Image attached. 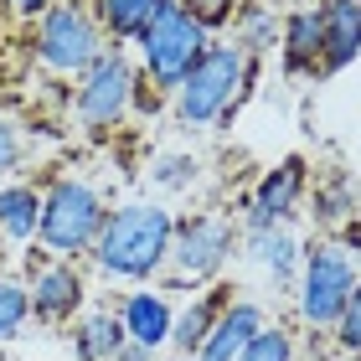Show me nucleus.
Returning <instances> with one entry per match:
<instances>
[{"label": "nucleus", "instance_id": "obj_1", "mask_svg": "<svg viewBox=\"0 0 361 361\" xmlns=\"http://www.w3.org/2000/svg\"><path fill=\"white\" fill-rule=\"evenodd\" d=\"M171 233H176L171 207H160V202H124V207H114L104 217V227H98L88 253H93L98 274L145 284V279H155L160 269H166Z\"/></svg>", "mask_w": 361, "mask_h": 361}, {"label": "nucleus", "instance_id": "obj_2", "mask_svg": "<svg viewBox=\"0 0 361 361\" xmlns=\"http://www.w3.org/2000/svg\"><path fill=\"white\" fill-rule=\"evenodd\" d=\"M104 217H109V207H104V196H98V186H88V180H78V176H62L42 191L37 243L52 258H73L78 264V253L93 248Z\"/></svg>", "mask_w": 361, "mask_h": 361}, {"label": "nucleus", "instance_id": "obj_3", "mask_svg": "<svg viewBox=\"0 0 361 361\" xmlns=\"http://www.w3.org/2000/svg\"><path fill=\"white\" fill-rule=\"evenodd\" d=\"M135 47H140V62H145V73H150V83L176 93L180 78L196 68V57L212 47V31L196 21L180 0H166V6L150 16V26L135 37Z\"/></svg>", "mask_w": 361, "mask_h": 361}, {"label": "nucleus", "instance_id": "obj_4", "mask_svg": "<svg viewBox=\"0 0 361 361\" xmlns=\"http://www.w3.org/2000/svg\"><path fill=\"white\" fill-rule=\"evenodd\" d=\"M356 253L346 243L325 238L300 258V279H294V294H300V320L310 331H336L341 310H346L351 289H356Z\"/></svg>", "mask_w": 361, "mask_h": 361}, {"label": "nucleus", "instance_id": "obj_5", "mask_svg": "<svg viewBox=\"0 0 361 361\" xmlns=\"http://www.w3.org/2000/svg\"><path fill=\"white\" fill-rule=\"evenodd\" d=\"M31 47H37V62L57 78H83L93 62L109 52L104 26H98L93 11L78 6V0H52V6L37 16V42Z\"/></svg>", "mask_w": 361, "mask_h": 361}, {"label": "nucleus", "instance_id": "obj_6", "mask_svg": "<svg viewBox=\"0 0 361 361\" xmlns=\"http://www.w3.org/2000/svg\"><path fill=\"white\" fill-rule=\"evenodd\" d=\"M243 78H248V57H243L233 42H212L207 52L196 57V68L180 78V88H176L180 124H217V119H227V109H233L238 93H243Z\"/></svg>", "mask_w": 361, "mask_h": 361}, {"label": "nucleus", "instance_id": "obj_7", "mask_svg": "<svg viewBox=\"0 0 361 361\" xmlns=\"http://www.w3.org/2000/svg\"><path fill=\"white\" fill-rule=\"evenodd\" d=\"M135 93H140V68L119 52V47H109V52L78 78L73 109H78V119H83V129H114L129 114Z\"/></svg>", "mask_w": 361, "mask_h": 361}, {"label": "nucleus", "instance_id": "obj_8", "mask_svg": "<svg viewBox=\"0 0 361 361\" xmlns=\"http://www.w3.org/2000/svg\"><path fill=\"white\" fill-rule=\"evenodd\" d=\"M233 222L227 217H186L176 222L171 233V274L180 279V284H207L212 274H222L227 253H233Z\"/></svg>", "mask_w": 361, "mask_h": 361}, {"label": "nucleus", "instance_id": "obj_9", "mask_svg": "<svg viewBox=\"0 0 361 361\" xmlns=\"http://www.w3.org/2000/svg\"><path fill=\"white\" fill-rule=\"evenodd\" d=\"M31 320H47V325H68L78 320V310H83V269L73 264V258H52V264H42L37 274H31Z\"/></svg>", "mask_w": 361, "mask_h": 361}, {"label": "nucleus", "instance_id": "obj_10", "mask_svg": "<svg viewBox=\"0 0 361 361\" xmlns=\"http://www.w3.org/2000/svg\"><path fill=\"white\" fill-rule=\"evenodd\" d=\"M305 196V160L289 155L279 160L274 171H264V180L248 196V233H264V227H289V217L300 212Z\"/></svg>", "mask_w": 361, "mask_h": 361}, {"label": "nucleus", "instance_id": "obj_11", "mask_svg": "<svg viewBox=\"0 0 361 361\" xmlns=\"http://www.w3.org/2000/svg\"><path fill=\"white\" fill-rule=\"evenodd\" d=\"M361 57V0L320 6V73H341Z\"/></svg>", "mask_w": 361, "mask_h": 361}, {"label": "nucleus", "instance_id": "obj_12", "mask_svg": "<svg viewBox=\"0 0 361 361\" xmlns=\"http://www.w3.org/2000/svg\"><path fill=\"white\" fill-rule=\"evenodd\" d=\"M269 325L264 305L258 300H227V310L217 315V325H212V336L202 341V351H196V361H238L243 346Z\"/></svg>", "mask_w": 361, "mask_h": 361}, {"label": "nucleus", "instance_id": "obj_13", "mask_svg": "<svg viewBox=\"0 0 361 361\" xmlns=\"http://www.w3.org/2000/svg\"><path fill=\"white\" fill-rule=\"evenodd\" d=\"M171 320H176V310H171V300L160 289H135L119 305L124 341H129V346H145V351H160L171 341Z\"/></svg>", "mask_w": 361, "mask_h": 361}, {"label": "nucleus", "instance_id": "obj_14", "mask_svg": "<svg viewBox=\"0 0 361 361\" xmlns=\"http://www.w3.org/2000/svg\"><path fill=\"white\" fill-rule=\"evenodd\" d=\"M279 52H284L289 78L320 73V6H294L279 21Z\"/></svg>", "mask_w": 361, "mask_h": 361}, {"label": "nucleus", "instance_id": "obj_15", "mask_svg": "<svg viewBox=\"0 0 361 361\" xmlns=\"http://www.w3.org/2000/svg\"><path fill=\"white\" fill-rule=\"evenodd\" d=\"M227 300H233V289H227V284H212L207 294H196V300L171 320V341H166V346L176 356H191L196 361V351H202V341L212 336V325H217V315L227 310Z\"/></svg>", "mask_w": 361, "mask_h": 361}, {"label": "nucleus", "instance_id": "obj_16", "mask_svg": "<svg viewBox=\"0 0 361 361\" xmlns=\"http://www.w3.org/2000/svg\"><path fill=\"white\" fill-rule=\"evenodd\" d=\"M37 222H42V191L37 186H26V180L0 186V243H11V248L37 243Z\"/></svg>", "mask_w": 361, "mask_h": 361}, {"label": "nucleus", "instance_id": "obj_17", "mask_svg": "<svg viewBox=\"0 0 361 361\" xmlns=\"http://www.w3.org/2000/svg\"><path fill=\"white\" fill-rule=\"evenodd\" d=\"M248 258L274 279V284H294L305 253H300V243H294L289 227H264V233H248Z\"/></svg>", "mask_w": 361, "mask_h": 361}, {"label": "nucleus", "instance_id": "obj_18", "mask_svg": "<svg viewBox=\"0 0 361 361\" xmlns=\"http://www.w3.org/2000/svg\"><path fill=\"white\" fill-rule=\"evenodd\" d=\"M233 47L243 57H264L279 47V16L269 0H243L233 11Z\"/></svg>", "mask_w": 361, "mask_h": 361}, {"label": "nucleus", "instance_id": "obj_19", "mask_svg": "<svg viewBox=\"0 0 361 361\" xmlns=\"http://www.w3.org/2000/svg\"><path fill=\"white\" fill-rule=\"evenodd\" d=\"M124 346V325L119 315H109V310H93V315L78 320L73 331V356L78 361H114Z\"/></svg>", "mask_w": 361, "mask_h": 361}, {"label": "nucleus", "instance_id": "obj_20", "mask_svg": "<svg viewBox=\"0 0 361 361\" xmlns=\"http://www.w3.org/2000/svg\"><path fill=\"white\" fill-rule=\"evenodd\" d=\"M93 21L104 26V37L114 42H135L145 26H150V16L166 6V0H93Z\"/></svg>", "mask_w": 361, "mask_h": 361}, {"label": "nucleus", "instance_id": "obj_21", "mask_svg": "<svg viewBox=\"0 0 361 361\" xmlns=\"http://www.w3.org/2000/svg\"><path fill=\"white\" fill-rule=\"evenodd\" d=\"M26 320H31V294H26V284H21V279H11V274H0V346L21 336Z\"/></svg>", "mask_w": 361, "mask_h": 361}, {"label": "nucleus", "instance_id": "obj_22", "mask_svg": "<svg viewBox=\"0 0 361 361\" xmlns=\"http://www.w3.org/2000/svg\"><path fill=\"white\" fill-rule=\"evenodd\" d=\"M315 217L320 227H341V222H351L356 217V191H351V180H325V186H315Z\"/></svg>", "mask_w": 361, "mask_h": 361}, {"label": "nucleus", "instance_id": "obj_23", "mask_svg": "<svg viewBox=\"0 0 361 361\" xmlns=\"http://www.w3.org/2000/svg\"><path fill=\"white\" fill-rule=\"evenodd\" d=\"M238 361H294V336L284 331V325H264V331L243 346Z\"/></svg>", "mask_w": 361, "mask_h": 361}, {"label": "nucleus", "instance_id": "obj_24", "mask_svg": "<svg viewBox=\"0 0 361 361\" xmlns=\"http://www.w3.org/2000/svg\"><path fill=\"white\" fill-rule=\"evenodd\" d=\"M331 336H336V346L346 356H361V279H356V289H351V300H346V310H341Z\"/></svg>", "mask_w": 361, "mask_h": 361}, {"label": "nucleus", "instance_id": "obj_25", "mask_svg": "<svg viewBox=\"0 0 361 361\" xmlns=\"http://www.w3.org/2000/svg\"><path fill=\"white\" fill-rule=\"evenodd\" d=\"M180 6H186V11L196 16V21H202V26L212 31V26H222L227 16H233V11L243 6V0H180Z\"/></svg>", "mask_w": 361, "mask_h": 361}, {"label": "nucleus", "instance_id": "obj_26", "mask_svg": "<svg viewBox=\"0 0 361 361\" xmlns=\"http://www.w3.org/2000/svg\"><path fill=\"white\" fill-rule=\"evenodd\" d=\"M16 166H21V135H16V124L0 119V180H6Z\"/></svg>", "mask_w": 361, "mask_h": 361}, {"label": "nucleus", "instance_id": "obj_27", "mask_svg": "<svg viewBox=\"0 0 361 361\" xmlns=\"http://www.w3.org/2000/svg\"><path fill=\"white\" fill-rule=\"evenodd\" d=\"M191 176H196V166H191V160H166V171H155V180H160V186H186Z\"/></svg>", "mask_w": 361, "mask_h": 361}, {"label": "nucleus", "instance_id": "obj_28", "mask_svg": "<svg viewBox=\"0 0 361 361\" xmlns=\"http://www.w3.org/2000/svg\"><path fill=\"white\" fill-rule=\"evenodd\" d=\"M0 6H6L11 16H26V21H31V16H42L47 6H52V0H0Z\"/></svg>", "mask_w": 361, "mask_h": 361}, {"label": "nucleus", "instance_id": "obj_29", "mask_svg": "<svg viewBox=\"0 0 361 361\" xmlns=\"http://www.w3.org/2000/svg\"><path fill=\"white\" fill-rule=\"evenodd\" d=\"M114 361H155V351H145V346H129V341H124V346H119V356H114Z\"/></svg>", "mask_w": 361, "mask_h": 361}, {"label": "nucleus", "instance_id": "obj_30", "mask_svg": "<svg viewBox=\"0 0 361 361\" xmlns=\"http://www.w3.org/2000/svg\"><path fill=\"white\" fill-rule=\"evenodd\" d=\"M166 361H191V356H166Z\"/></svg>", "mask_w": 361, "mask_h": 361}, {"label": "nucleus", "instance_id": "obj_31", "mask_svg": "<svg viewBox=\"0 0 361 361\" xmlns=\"http://www.w3.org/2000/svg\"><path fill=\"white\" fill-rule=\"evenodd\" d=\"M346 361H361V356H346Z\"/></svg>", "mask_w": 361, "mask_h": 361}]
</instances>
